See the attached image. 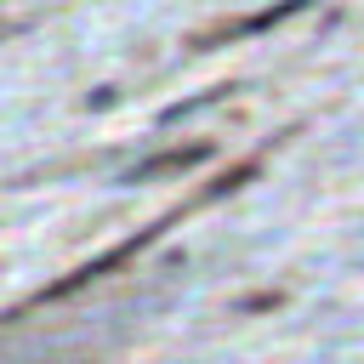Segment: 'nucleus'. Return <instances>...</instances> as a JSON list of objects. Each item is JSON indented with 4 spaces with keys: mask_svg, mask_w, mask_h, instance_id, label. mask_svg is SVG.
Masks as SVG:
<instances>
[{
    "mask_svg": "<svg viewBox=\"0 0 364 364\" xmlns=\"http://www.w3.org/2000/svg\"><path fill=\"white\" fill-rule=\"evenodd\" d=\"M154 233H159V228H142V233H136V239H125V245H114V250H102V256H97V262H85V267H74V273H68V279H57V284H51V290H46V296H40V301H63V296H74V290H85V284H91V279H102V273H114V267H119V262H131V256H136V250H142V245H148V239H154Z\"/></svg>",
    "mask_w": 364,
    "mask_h": 364,
    "instance_id": "1",
    "label": "nucleus"
},
{
    "mask_svg": "<svg viewBox=\"0 0 364 364\" xmlns=\"http://www.w3.org/2000/svg\"><path fill=\"white\" fill-rule=\"evenodd\" d=\"M199 159H210V142H193V148H165V154H154V159H142L125 182H154V176H165V171H193Z\"/></svg>",
    "mask_w": 364,
    "mask_h": 364,
    "instance_id": "2",
    "label": "nucleus"
},
{
    "mask_svg": "<svg viewBox=\"0 0 364 364\" xmlns=\"http://www.w3.org/2000/svg\"><path fill=\"white\" fill-rule=\"evenodd\" d=\"M307 0H284V6H267V11H256V17H245L233 34H262V28H273V23H284V17H296Z\"/></svg>",
    "mask_w": 364,
    "mask_h": 364,
    "instance_id": "3",
    "label": "nucleus"
}]
</instances>
